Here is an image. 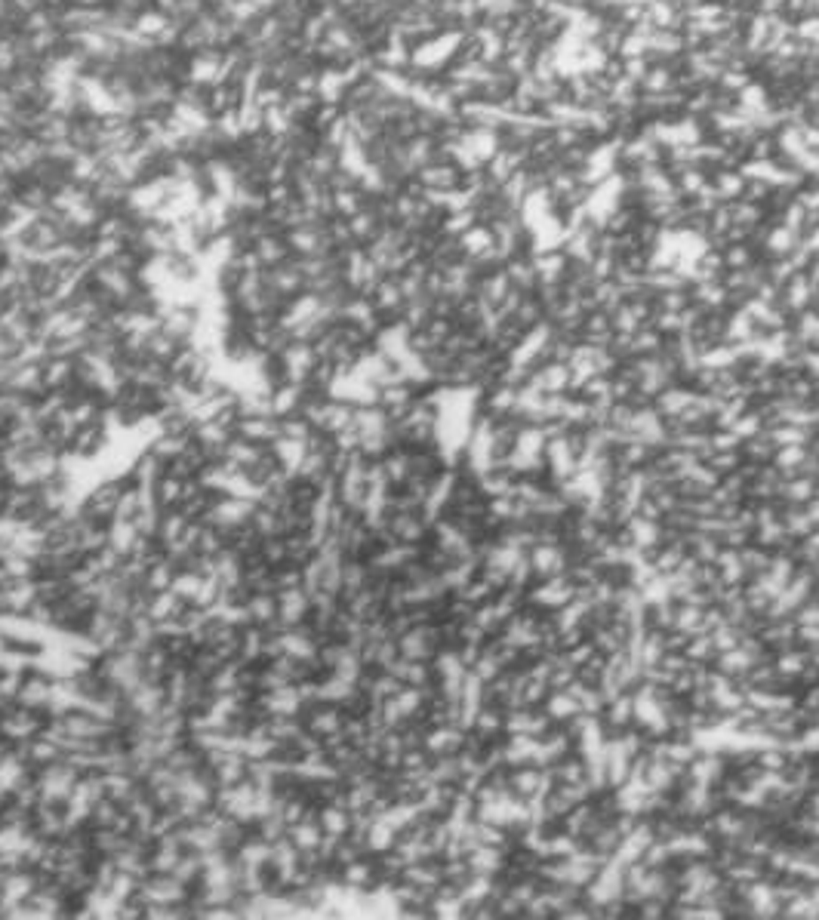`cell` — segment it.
I'll use <instances>...</instances> for the list:
<instances>
[{
	"instance_id": "cell-23",
	"label": "cell",
	"mask_w": 819,
	"mask_h": 920,
	"mask_svg": "<svg viewBox=\"0 0 819 920\" xmlns=\"http://www.w3.org/2000/svg\"><path fill=\"white\" fill-rule=\"evenodd\" d=\"M176 573H179V563L173 561V557L164 554L160 561H154L151 567L145 569V579H142V588H145V591H151V594L166 591V588L173 585V579H176Z\"/></svg>"
},
{
	"instance_id": "cell-30",
	"label": "cell",
	"mask_w": 819,
	"mask_h": 920,
	"mask_svg": "<svg viewBox=\"0 0 819 920\" xmlns=\"http://www.w3.org/2000/svg\"><path fill=\"white\" fill-rule=\"evenodd\" d=\"M189 440H191V437H182V434H164V431H158L151 440H148V450H151L154 456H158L160 462L166 465V462H173V459H176L179 452L185 450V446H189Z\"/></svg>"
},
{
	"instance_id": "cell-3",
	"label": "cell",
	"mask_w": 819,
	"mask_h": 920,
	"mask_svg": "<svg viewBox=\"0 0 819 920\" xmlns=\"http://www.w3.org/2000/svg\"><path fill=\"white\" fill-rule=\"evenodd\" d=\"M204 769L210 773V779L216 782V788H228L250 779V757L243 754V751H231V748L210 751Z\"/></svg>"
},
{
	"instance_id": "cell-32",
	"label": "cell",
	"mask_w": 819,
	"mask_h": 920,
	"mask_svg": "<svg viewBox=\"0 0 819 920\" xmlns=\"http://www.w3.org/2000/svg\"><path fill=\"white\" fill-rule=\"evenodd\" d=\"M173 874H176V877L182 880L185 886H191V890H195V886L201 884V877H204V853L185 850L182 856H179L176 868H173Z\"/></svg>"
},
{
	"instance_id": "cell-38",
	"label": "cell",
	"mask_w": 819,
	"mask_h": 920,
	"mask_svg": "<svg viewBox=\"0 0 819 920\" xmlns=\"http://www.w3.org/2000/svg\"><path fill=\"white\" fill-rule=\"evenodd\" d=\"M272 585H274V591H283V588H299L302 585V567L293 561L274 567L272 569Z\"/></svg>"
},
{
	"instance_id": "cell-22",
	"label": "cell",
	"mask_w": 819,
	"mask_h": 920,
	"mask_svg": "<svg viewBox=\"0 0 819 920\" xmlns=\"http://www.w3.org/2000/svg\"><path fill=\"white\" fill-rule=\"evenodd\" d=\"M268 450H272V456L277 459V465H281L287 475L296 477V471H299V462L305 459L308 446L302 444V440H290V437H283V434H281V437H277L274 444L268 446Z\"/></svg>"
},
{
	"instance_id": "cell-34",
	"label": "cell",
	"mask_w": 819,
	"mask_h": 920,
	"mask_svg": "<svg viewBox=\"0 0 819 920\" xmlns=\"http://www.w3.org/2000/svg\"><path fill=\"white\" fill-rule=\"evenodd\" d=\"M120 813H124V807H120L118 800H112V798H105V794H102V798L96 800L93 813H89L87 825L89 828H112L114 822H118Z\"/></svg>"
},
{
	"instance_id": "cell-5",
	"label": "cell",
	"mask_w": 819,
	"mask_h": 920,
	"mask_svg": "<svg viewBox=\"0 0 819 920\" xmlns=\"http://www.w3.org/2000/svg\"><path fill=\"white\" fill-rule=\"evenodd\" d=\"M201 327V305H185V302H166L160 308V329L179 342H191Z\"/></svg>"
},
{
	"instance_id": "cell-33",
	"label": "cell",
	"mask_w": 819,
	"mask_h": 920,
	"mask_svg": "<svg viewBox=\"0 0 819 920\" xmlns=\"http://www.w3.org/2000/svg\"><path fill=\"white\" fill-rule=\"evenodd\" d=\"M222 665H225V659L219 656V653L212 650V646H197L195 656H191V662H189V669L195 671L197 677L210 680L219 669H222Z\"/></svg>"
},
{
	"instance_id": "cell-14",
	"label": "cell",
	"mask_w": 819,
	"mask_h": 920,
	"mask_svg": "<svg viewBox=\"0 0 819 920\" xmlns=\"http://www.w3.org/2000/svg\"><path fill=\"white\" fill-rule=\"evenodd\" d=\"M235 437H243L250 444L272 446L281 437V419L274 416H237L235 422Z\"/></svg>"
},
{
	"instance_id": "cell-31",
	"label": "cell",
	"mask_w": 819,
	"mask_h": 920,
	"mask_svg": "<svg viewBox=\"0 0 819 920\" xmlns=\"http://www.w3.org/2000/svg\"><path fill=\"white\" fill-rule=\"evenodd\" d=\"M182 345H185V342L173 339V336H166L164 329H158V333H154L151 339H148L145 358H151V360H158V364H166V367H170V360L176 358L179 348H182Z\"/></svg>"
},
{
	"instance_id": "cell-20",
	"label": "cell",
	"mask_w": 819,
	"mask_h": 920,
	"mask_svg": "<svg viewBox=\"0 0 819 920\" xmlns=\"http://www.w3.org/2000/svg\"><path fill=\"white\" fill-rule=\"evenodd\" d=\"M318 825L324 838H348L352 834V809L339 807V803H324V807H318Z\"/></svg>"
},
{
	"instance_id": "cell-40",
	"label": "cell",
	"mask_w": 819,
	"mask_h": 920,
	"mask_svg": "<svg viewBox=\"0 0 819 920\" xmlns=\"http://www.w3.org/2000/svg\"><path fill=\"white\" fill-rule=\"evenodd\" d=\"M6 490H10V487H6V483H0V521L6 517Z\"/></svg>"
},
{
	"instance_id": "cell-26",
	"label": "cell",
	"mask_w": 819,
	"mask_h": 920,
	"mask_svg": "<svg viewBox=\"0 0 819 920\" xmlns=\"http://www.w3.org/2000/svg\"><path fill=\"white\" fill-rule=\"evenodd\" d=\"M185 499V481L176 475H166L160 477L158 483H154V502H158L160 511H170V508H179Z\"/></svg>"
},
{
	"instance_id": "cell-18",
	"label": "cell",
	"mask_w": 819,
	"mask_h": 920,
	"mask_svg": "<svg viewBox=\"0 0 819 920\" xmlns=\"http://www.w3.org/2000/svg\"><path fill=\"white\" fill-rule=\"evenodd\" d=\"M247 615H250V625H259V628L274 631L277 628V591H272V588H266V591H250Z\"/></svg>"
},
{
	"instance_id": "cell-29",
	"label": "cell",
	"mask_w": 819,
	"mask_h": 920,
	"mask_svg": "<svg viewBox=\"0 0 819 920\" xmlns=\"http://www.w3.org/2000/svg\"><path fill=\"white\" fill-rule=\"evenodd\" d=\"M139 533L136 527H133V521H120V517H114L112 523H108V548H114L118 554H130L133 545H136Z\"/></svg>"
},
{
	"instance_id": "cell-2",
	"label": "cell",
	"mask_w": 819,
	"mask_h": 920,
	"mask_svg": "<svg viewBox=\"0 0 819 920\" xmlns=\"http://www.w3.org/2000/svg\"><path fill=\"white\" fill-rule=\"evenodd\" d=\"M253 511H256V499L219 492L216 502H212V508H210V514H206L204 521L212 523V527H219L222 533H228V530H237V527H243V523H250Z\"/></svg>"
},
{
	"instance_id": "cell-13",
	"label": "cell",
	"mask_w": 819,
	"mask_h": 920,
	"mask_svg": "<svg viewBox=\"0 0 819 920\" xmlns=\"http://www.w3.org/2000/svg\"><path fill=\"white\" fill-rule=\"evenodd\" d=\"M31 828H35V834H41V838H66L68 834V816H66V807L62 803H47L41 800L35 807V813H31Z\"/></svg>"
},
{
	"instance_id": "cell-1",
	"label": "cell",
	"mask_w": 819,
	"mask_h": 920,
	"mask_svg": "<svg viewBox=\"0 0 819 920\" xmlns=\"http://www.w3.org/2000/svg\"><path fill=\"white\" fill-rule=\"evenodd\" d=\"M43 723H47V715H43V711H31V708H25V705L12 702L0 711V738H6V742H12V745L28 742V738H35L37 733H41Z\"/></svg>"
},
{
	"instance_id": "cell-35",
	"label": "cell",
	"mask_w": 819,
	"mask_h": 920,
	"mask_svg": "<svg viewBox=\"0 0 819 920\" xmlns=\"http://www.w3.org/2000/svg\"><path fill=\"white\" fill-rule=\"evenodd\" d=\"M204 579H206V576L195 573V569H179V573H176V579H173V585H170V588L179 594V598L185 600V604H195V598H197V591H201Z\"/></svg>"
},
{
	"instance_id": "cell-10",
	"label": "cell",
	"mask_w": 819,
	"mask_h": 920,
	"mask_svg": "<svg viewBox=\"0 0 819 920\" xmlns=\"http://www.w3.org/2000/svg\"><path fill=\"white\" fill-rule=\"evenodd\" d=\"M37 600V579L0 582V615H28Z\"/></svg>"
},
{
	"instance_id": "cell-28",
	"label": "cell",
	"mask_w": 819,
	"mask_h": 920,
	"mask_svg": "<svg viewBox=\"0 0 819 920\" xmlns=\"http://www.w3.org/2000/svg\"><path fill=\"white\" fill-rule=\"evenodd\" d=\"M189 517L182 514L179 508H170V511H160V523H158V542L160 545H170V542H179L182 539V533L189 530Z\"/></svg>"
},
{
	"instance_id": "cell-27",
	"label": "cell",
	"mask_w": 819,
	"mask_h": 920,
	"mask_svg": "<svg viewBox=\"0 0 819 920\" xmlns=\"http://www.w3.org/2000/svg\"><path fill=\"white\" fill-rule=\"evenodd\" d=\"M250 527L256 530L259 539H268V536H283V511H274L268 505L256 502V511L250 517Z\"/></svg>"
},
{
	"instance_id": "cell-9",
	"label": "cell",
	"mask_w": 819,
	"mask_h": 920,
	"mask_svg": "<svg viewBox=\"0 0 819 920\" xmlns=\"http://www.w3.org/2000/svg\"><path fill=\"white\" fill-rule=\"evenodd\" d=\"M112 446V431H108L105 422L99 425H83V429L74 431L68 444V459H77V462H89V459H99L102 452Z\"/></svg>"
},
{
	"instance_id": "cell-24",
	"label": "cell",
	"mask_w": 819,
	"mask_h": 920,
	"mask_svg": "<svg viewBox=\"0 0 819 920\" xmlns=\"http://www.w3.org/2000/svg\"><path fill=\"white\" fill-rule=\"evenodd\" d=\"M266 450H268V446H259V444H250V440H243V437H231L228 440V446H225V462H231V465H237V468H250V465H256V462H259V459L262 456H266Z\"/></svg>"
},
{
	"instance_id": "cell-39",
	"label": "cell",
	"mask_w": 819,
	"mask_h": 920,
	"mask_svg": "<svg viewBox=\"0 0 819 920\" xmlns=\"http://www.w3.org/2000/svg\"><path fill=\"white\" fill-rule=\"evenodd\" d=\"M158 523H160V508H142L136 517H133V527H136L139 536H151L158 539Z\"/></svg>"
},
{
	"instance_id": "cell-19",
	"label": "cell",
	"mask_w": 819,
	"mask_h": 920,
	"mask_svg": "<svg viewBox=\"0 0 819 920\" xmlns=\"http://www.w3.org/2000/svg\"><path fill=\"white\" fill-rule=\"evenodd\" d=\"M287 838H290V844H293L296 850L302 853V856H308V853H318L321 844H324V831H321V825H318V813L308 816V819H302V822H296V825H290L287 828Z\"/></svg>"
},
{
	"instance_id": "cell-21",
	"label": "cell",
	"mask_w": 819,
	"mask_h": 920,
	"mask_svg": "<svg viewBox=\"0 0 819 920\" xmlns=\"http://www.w3.org/2000/svg\"><path fill=\"white\" fill-rule=\"evenodd\" d=\"M185 607H189V604H185V600L179 598V594L173 591V588H166V591H158V594H151V598H148V610H145V615L154 622V625H160V622L179 619V615L185 613Z\"/></svg>"
},
{
	"instance_id": "cell-8",
	"label": "cell",
	"mask_w": 819,
	"mask_h": 920,
	"mask_svg": "<svg viewBox=\"0 0 819 920\" xmlns=\"http://www.w3.org/2000/svg\"><path fill=\"white\" fill-rule=\"evenodd\" d=\"M277 360H281L287 382H299V385H308V375H312V369L318 367L321 358L314 354V345H312V342L290 339V345L283 348L281 354H277Z\"/></svg>"
},
{
	"instance_id": "cell-6",
	"label": "cell",
	"mask_w": 819,
	"mask_h": 920,
	"mask_svg": "<svg viewBox=\"0 0 819 920\" xmlns=\"http://www.w3.org/2000/svg\"><path fill=\"white\" fill-rule=\"evenodd\" d=\"M53 690H56V677L47 675L43 669H37V665H31L22 677L16 702L25 705V708H31V711H43V715H47L50 702H53Z\"/></svg>"
},
{
	"instance_id": "cell-15",
	"label": "cell",
	"mask_w": 819,
	"mask_h": 920,
	"mask_svg": "<svg viewBox=\"0 0 819 920\" xmlns=\"http://www.w3.org/2000/svg\"><path fill=\"white\" fill-rule=\"evenodd\" d=\"M308 385H299V382H281L268 391V400H272V416L283 419V416H293V413L302 410V400H305Z\"/></svg>"
},
{
	"instance_id": "cell-4",
	"label": "cell",
	"mask_w": 819,
	"mask_h": 920,
	"mask_svg": "<svg viewBox=\"0 0 819 920\" xmlns=\"http://www.w3.org/2000/svg\"><path fill=\"white\" fill-rule=\"evenodd\" d=\"M139 899L145 905H185L191 899V886H185L176 874H145Z\"/></svg>"
},
{
	"instance_id": "cell-36",
	"label": "cell",
	"mask_w": 819,
	"mask_h": 920,
	"mask_svg": "<svg viewBox=\"0 0 819 920\" xmlns=\"http://www.w3.org/2000/svg\"><path fill=\"white\" fill-rule=\"evenodd\" d=\"M259 557L268 563V567H281V563L290 561L287 552V539L283 536H268V539L259 542Z\"/></svg>"
},
{
	"instance_id": "cell-16",
	"label": "cell",
	"mask_w": 819,
	"mask_h": 920,
	"mask_svg": "<svg viewBox=\"0 0 819 920\" xmlns=\"http://www.w3.org/2000/svg\"><path fill=\"white\" fill-rule=\"evenodd\" d=\"M74 360L77 358H47L41 360L43 369V391H68L74 388Z\"/></svg>"
},
{
	"instance_id": "cell-11",
	"label": "cell",
	"mask_w": 819,
	"mask_h": 920,
	"mask_svg": "<svg viewBox=\"0 0 819 920\" xmlns=\"http://www.w3.org/2000/svg\"><path fill=\"white\" fill-rule=\"evenodd\" d=\"M308 613H312V594H308L302 585L277 591V628L305 625Z\"/></svg>"
},
{
	"instance_id": "cell-17",
	"label": "cell",
	"mask_w": 819,
	"mask_h": 920,
	"mask_svg": "<svg viewBox=\"0 0 819 920\" xmlns=\"http://www.w3.org/2000/svg\"><path fill=\"white\" fill-rule=\"evenodd\" d=\"M250 250L256 252V259H259L262 268H274V265L287 262V259H293V250H290L287 237H283V231H266V235L259 237Z\"/></svg>"
},
{
	"instance_id": "cell-25",
	"label": "cell",
	"mask_w": 819,
	"mask_h": 920,
	"mask_svg": "<svg viewBox=\"0 0 819 920\" xmlns=\"http://www.w3.org/2000/svg\"><path fill=\"white\" fill-rule=\"evenodd\" d=\"M266 638L268 628L243 625L241 628V662H266Z\"/></svg>"
},
{
	"instance_id": "cell-37",
	"label": "cell",
	"mask_w": 819,
	"mask_h": 920,
	"mask_svg": "<svg viewBox=\"0 0 819 920\" xmlns=\"http://www.w3.org/2000/svg\"><path fill=\"white\" fill-rule=\"evenodd\" d=\"M281 434L290 440H302V444H308V437L314 434V425L308 422L302 413H293V416H283L281 419Z\"/></svg>"
},
{
	"instance_id": "cell-7",
	"label": "cell",
	"mask_w": 819,
	"mask_h": 920,
	"mask_svg": "<svg viewBox=\"0 0 819 920\" xmlns=\"http://www.w3.org/2000/svg\"><path fill=\"white\" fill-rule=\"evenodd\" d=\"M302 723H305L308 733H314L318 738H333L342 733V727H345V711H342V705L336 702H312L302 708Z\"/></svg>"
},
{
	"instance_id": "cell-12",
	"label": "cell",
	"mask_w": 819,
	"mask_h": 920,
	"mask_svg": "<svg viewBox=\"0 0 819 920\" xmlns=\"http://www.w3.org/2000/svg\"><path fill=\"white\" fill-rule=\"evenodd\" d=\"M266 287L287 302L293 299V296L305 293V277H302L299 265H296V256L287 259V262H281V265H274V268H266Z\"/></svg>"
}]
</instances>
